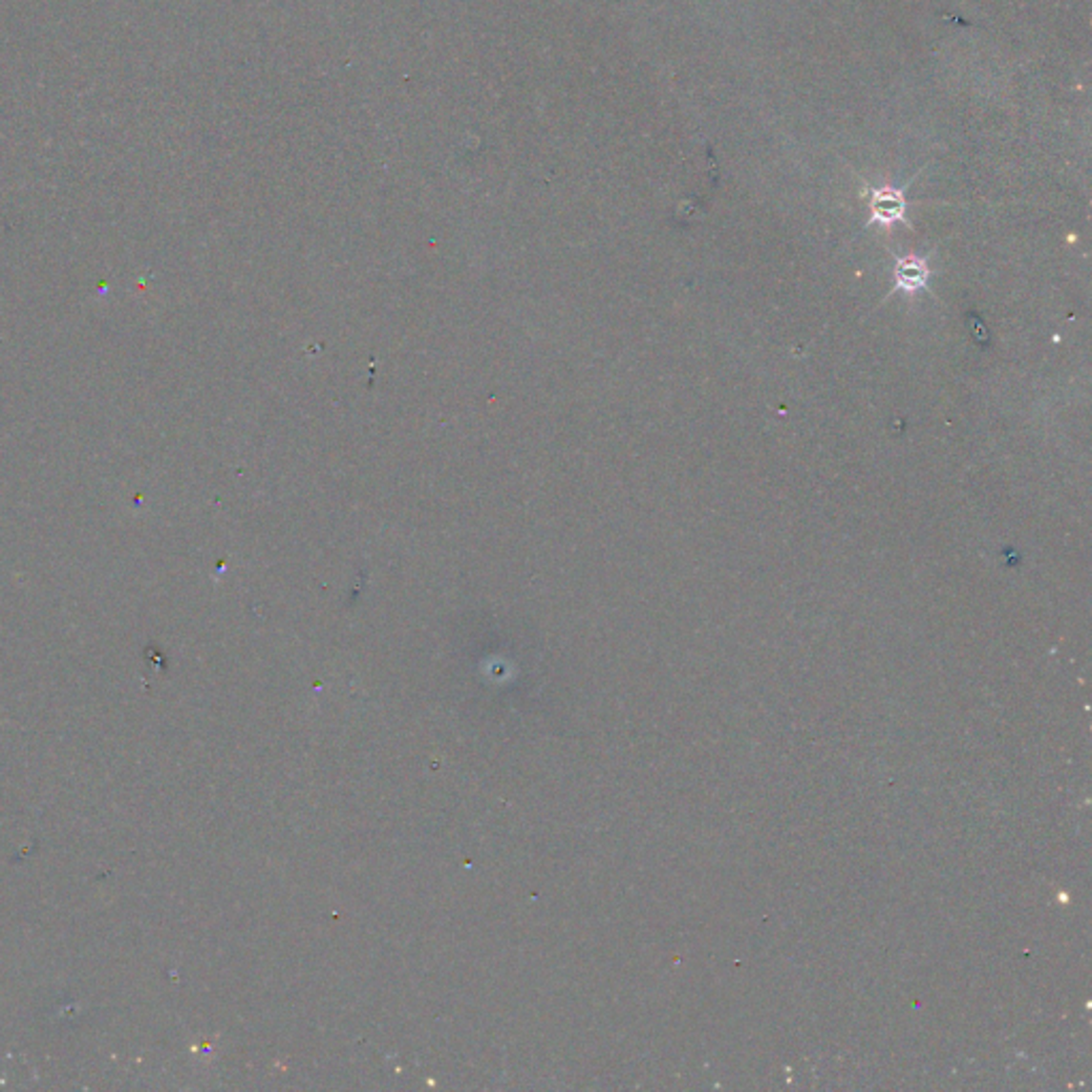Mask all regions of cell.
<instances>
[{"label": "cell", "mask_w": 1092, "mask_h": 1092, "mask_svg": "<svg viewBox=\"0 0 1092 1092\" xmlns=\"http://www.w3.org/2000/svg\"><path fill=\"white\" fill-rule=\"evenodd\" d=\"M907 201L903 190L886 186L873 190V195H870V225L889 226L894 223H903Z\"/></svg>", "instance_id": "cell-1"}, {"label": "cell", "mask_w": 1092, "mask_h": 1092, "mask_svg": "<svg viewBox=\"0 0 1092 1092\" xmlns=\"http://www.w3.org/2000/svg\"><path fill=\"white\" fill-rule=\"evenodd\" d=\"M931 278V268H929V259L926 256H901V259H896V268H894V289L888 292V295H894L896 290H905V292H917L926 289V284H929Z\"/></svg>", "instance_id": "cell-2"}]
</instances>
